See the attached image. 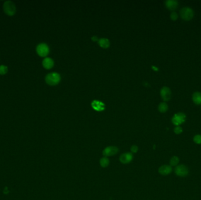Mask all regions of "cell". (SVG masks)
Wrapping results in <instances>:
<instances>
[{"instance_id":"6da1fadb","label":"cell","mask_w":201,"mask_h":200,"mask_svg":"<svg viewBox=\"0 0 201 200\" xmlns=\"http://www.w3.org/2000/svg\"><path fill=\"white\" fill-rule=\"evenodd\" d=\"M180 18L186 21H189L192 20L194 17L193 10L188 7H185L180 10L179 13Z\"/></svg>"},{"instance_id":"7a4b0ae2","label":"cell","mask_w":201,"mask_h":200,"mask_svg":"<svg viewBox=\"0 0 201 200\" xmlns=\"http://www.w3.org/2000/svg\"><path fill=\"white\" fill-rule=\"evenodd\" d=\"M61 77L59 74L53 72L48 74L45 77V82L51 86L57 85L60 82Z\"/></svg>"},{"instance_id":"3957f363","label":"cell","mask_w":201,"mask_h":200,"mask_svg":"<svg viewBox=\"0 0 201 200\" xmlns=\"http://www.w3.org/2000/svg\"><path fill=\"white\" fill-rule=\"evenodd\" d=\"M3 10L4 13L9 16L14 15L16 13V7L11 1H7L3 5Z\"/></svg>"},{"instance_id":"277c9868","label":"cell","mask_w":201,"mask_h":200,"mask_svg":"<svg viewBox=\"0 0 201 200\" xmlns=\"http://www.w3.org/2000/svg\"><path fill=\"white\" fill-rule=\"evenodd\" d=\"M186 119V115L183 112H178L173 115L172 118V123L176 126H178L181 124L183 123Z\"/></svg>"},{"instance_id":"5b68a950","label":"cell","mask_w":201,"mask_h":200,"mask_svg":"<svg viewBox=\"0 0 201 200\" xmlns=\"http://www.w3.org/2000/svg\"><path fill=\"white\" fill-rule=\"evenodd\" d=\"M36 51L38 55L41 57L47 56L50 52V49L48 46L44 43L40 44L37 46Z\"/></svg>"},{"instance_id":"8992f818","label":"cell","mask_w":201,"mask_h":200,"mask_svg":"<svg viewBox=\"0 0 201 200\" xmlns=\"http://www.w3.org/2000/svg\"><path fill=\"white\" fill-rule=\"evenodd\" d=\"M174 171L176 175L181 177H186L189 173V170L188 167L183 164L176 166Z\"/></svg>"},{"instance_id":"52a82bcc","label":"cell","mask_w":201,"mask_h":200,"mask_svg":"<svg viewBox=\"0 0 201 200\" xmlns=\"http://www.w3.org/2000/svg\"><path fill=\"white\" fill-rule=\"evenodd\" d=\"M119 151V149L117 146H110L105 147L103 151V154L104 157H110L116 155Z\"/></svg>"},{"instance_id":"ba28073f","label":"cell","mask_w":201,"mask_h":200,"mask_svg":"<svg viewBox=\"0 0 201 200\" xmlns=\"http://www.w3.org/2000/svg\"><path fill=\"white\" fill-rule=\"evenodd\" d=\"M171 90L169 87L167 86H164L161 88L160 91V94L161 98L164 102H168L170 101L171 98Z\"/></svg>"},{"instance_id":"9c48e42d","label":"cell","mask_w":201,"mask_h":200,"mask_svg":"<svg viewBox=\"0 0 201 200\" xmlns=\"http://www.w3.org/2000/svg\"><path fill=\"white\" fill-rule=\"evenodd\" d=\"M133 158H134V156L132 153L127 152L121 155L120 157V161L121 163L124 164H127L131 163L132 160H133Z\"/></svg>"},{"instance_id":"30bf717a","label":"cell","mask_w":201,"mask_h":200,"mask_svg":"<svg viewBox=\"0 0 201 200\" xmlns=\"http://www.w3.org/2000/svg\"><path fill=\"white\" fill-rule=\"evenodd\" d=\"M165 6L168 10L173 12L178 8L179 3L176 0H167L165 1Z\"/></svg>"},{"instance_id":"8fae6325","label":"cell","mask_w":201,"mask_h":200,"mask_svg":"<svg viewBox=\"0 0 201 200\" xmlns=\"http://www.w3.org/2000/svg\"><path fill=\"white\" fill-rule=\"evenodd\" d=\"M91 106L94 110L98 112L103 111L105 108V105L103 102L98 101H95V100L92 101V102L91 103Z\"/></svg>"},{"instance_id":"7c38bea8","label":"cell","mask_w":201,"mask_h":200,"mask_svg":"<svg viewBox=\"0 0 201 200\" xmlns=\"http://www.w3.org/2000/svg\"><path fill=\"white\" fill-rule=\"evenodd\" d=\"M172 171V168L169 165H163L161 166L158 169V172L162 175H167L171 173Z\"/></svg>"},{"instance_id":"4fadbf2b","label":"cell","mask_w":201,"mask_h":200,"mask_svg":"<svg viewBox=\"0 0 201 200\" xmlns=\"http://www.w3.org/2000/svg\"><path fill=\"white\" fill-rule=\"evenodd\" d=\"M192 99L193 102L196 105H201V92H195L192 94Z\"/></svg>"},{"instance_id":"5bb4252c","label":"cell","mask_w":201,"mask_h":200,"mask_svg":"<svg viewBox=\"0 0 201 200\" xmlns=\"http://www.w3.org/2000/svg\"><path fill=\"white\" fill-rule=\"evenodd\" d=\"M54 65V61L50 58H46L42 61V65L47 69H51Z\"/></svg>"},{"instance_id":"9a60e30c","label":"cell","mask_w":201,"mask_h":200,"mask_svg":"<svg viewBox=\"0 0 201 200\" xmlns=\"http://www.w3.org/2000/svg\"><path fill=\"white\" fill-rule=\"evenodd\" d=\"M99 45L103 48H108L110 45V41L107 38H101L98 41Z\"/></svg>"},{"instance_id":"2e32d148","label":"cell","mask_w":201,"mask_h":200,"mask_svg":"<svg viewBox=\"0 0 201 200\" xmlns=\"http://www.w3.org/2000/svg\"><path fill=\"white\" fill-rule=\"evenodd\" d=\"M100 165L103 168L107 167L110 164V160L107 157H103L99 160Z\"/></svg>"},{"instance_id":"e0dca14e","label":"cell","mask_w":201,"mask_h":200,"mask_svg":"<svg viewBox=\"0 0 201 200\" xmlns=\"http://www.w3.org/2000/svg\"><path fill=\"white\" fill-rule=\"evenodd\" d=\"M168 110V105L166 102H162L158 106V111L161 113H165Z\"/></svg>"},{"instance_id":"ac0fdd59","label":"cell","mask_w":201,"mask_h":200,"mask_svg":"<svg viewBox=\"0 0 201 200\" xmlns=\"http://www.w3.org/2000/svg\"><path fill=\"white\" fill-rule=\"evenodd\" d=\"M179 161V159L177 156H173L170 160L171 166H177Z\"/></svg>"},{"instance_id":"d6986e66","label":"cell","mask_w":201,"mask_h":200,"mask_svg":"<svg viewBox=\"0 0 201 200\" xmlns=\"http://www.w3.org/2000/svg\"><path fill=\"white\" fill-rule=\"evenodd\" d=\"M193 142L197 144H201V135H196L193 137Z\"/></svg>"},{"instance_id":"ffe728a7","label":"cell","mask_w":201,"mask_h":200,"mask_svg":"<svg viewBox=\"0 0 201 200\" xmlns=\"http://www.w3.org/2000/svg\"><path fill=\"white\" fill-rule=\"evenodd\" d=\"M8 72V68L5 65H1L0 66V75H3L7 73Z\"/></svg>"},{"instance_id":"44dd1931","label":"cell","mask_w":201,"mask_h":200,"mask_svg":"<svg viewBox=\"0 0 201 200\" xmlns=\"http://www.w3.org/2000/svg\"><path fill=\"white\" fill-rule=\"evenodd\" d=\"M178 17H179L178 14L176 12H175V11L172 12L171 14V15H170V18H171V20L172 21H176V20L178 19Z\"/></svg>"},{"instance_id":"7402d4cb","label":"cell","mask_w":201,"mask_h":200,"mask_svg":"<svg viewBox=\"0 0 201 200\" xmlns=\"http://www.w3.org/2000/svg\"><path fill=\"white\" fill-rule=\"evenodd\" d=\"M173 132L176 135H180L183 132V129L180 126H176L174 128Z\"/></svg>"},{"instance_id":"603a6c76","label":"cell","mask_w":201,"mask_h":200,"mask_svg":"<svg viewBox=\"0 0 201 200\" xmlns=\"http://www.w3.org/2000/svg\"><path fill=\"white\" fill-rule=\"evenodd\" d=\"M138 151V147L136 145H133L131 147V153H137Z\"/></svg>"},{"instance_id":"cb8c5ba5","label":"cell","mask_w":201,"mask_h":200,"mask_svg":"<svg viewBox=\"0 0 201 200\" xmlns=\"http://www.w3.org/2000/svg\"><path fill=\"white\" fill-rule=\"evenodd\" d=\"M92 39L93 41H96L98 40V38H97L96 37H93L92 38Z\"/></svg>"}]
</instances>
